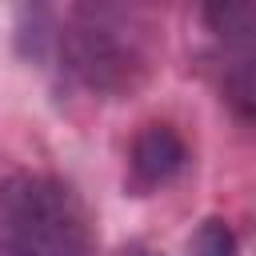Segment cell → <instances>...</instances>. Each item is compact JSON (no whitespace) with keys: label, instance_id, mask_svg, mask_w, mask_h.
<instances>
[{"label":"cell","instance_id":"6da1fadb","mask_svg":"<svg viewBox=\"0 0 256 256\" xmlns=\"http://www.w3.org/2000/svg\"><path fill=\"white\" fill-rule=\"evenodd\" d=\"M160 48V0H76L68 52L76 76L100 96L136 92Z\"/></svg>","mask_w":256,"mask_h":256},{"label":"cell","instance_id":"7a4b0ae2","mask_svg":"<svg viewBox=\"0 0 256 256\" xmlns=\"http://www.w3.org/2000/svg\"><path fill=\"white\" fill-rule=\"evenodd\" d=\"M92 232L76 192L52 176L0 180V256H88Z\"/></svg>","mask_w":256,"mask_h":256},{"label":"cell","instance_id":"3957f363","mask_svg":"<svg viewBox=\"0 0 256 256\" xmlns=\"http://www.w3.org/2000/svg\"><path fill=\"white\" fill-rule=\"evenodd\" d=\"M200 28L216 92L256 124V0H204Z\"/></svg>","mask_w":256,"mask_h":256},{"label":"cell","instance_id":"277c9868","mask_svg":"<svg viewBox=\"0 0 256 256\" xmlns=\"http://www.w3.org/2000/svg\"><path fill=\"white\" fill-rule=\"evenodd\" d=\"M128 168H132V184L140 192L164 188L188 168V144L180 140V132L172 124H144L132 140Z\"/></svg>","mask_w":256,"mask_h":256},{"label":"cell","instance_id":"5b68a950","mask_svg":"<svg viewBox=\"0 0 256 256\" xmlns=\"http://www.w3.org/2000/svg\"><path fill=\"white\" fill-rule=\"evenodd\" d=\"M188 256H236V236L224 220H204L188 244Z\"/></svg>","mask_w":256,"mask_h":256},{"label":"cell","instance_id":"8992f818","mask_svg":"<svg viewBox=\"0 0 256 256\" xmlns=\"http://www.w3.org/2000/svg\"><path fill=\"white\" fill-rule=\"evenodd\" d=\"M120 256H156V252H148V248H140V244H132V248H124Z\"/></svg>","mask_w":256,"mask_h":256}]
</instances>
